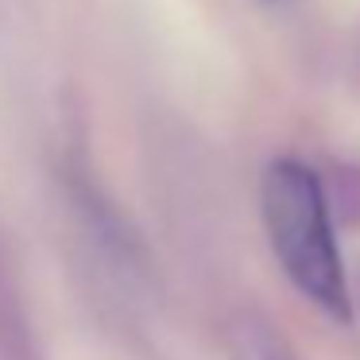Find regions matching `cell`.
I'll use <instances>...</instances> for the list:
<instances>
[{
  "mask_svg": "<svg viewBox=\"0 0 360 360\" xmlns=\"http://www.w3.org/2000/svg\"><path fill=\"white\" fill-rule=\"evenodd\" d=\"M264 225L271 236L283 275L310 298L318 310L349 321V283H345L341 252L333 240L326 190L302 159H275L259 190Z\"/></svg>",
  "mask_w": 360,
  "mask_h": 360,
  "instance_id": "6da1fadb",
  "label": "cell"
}]
</instances>
